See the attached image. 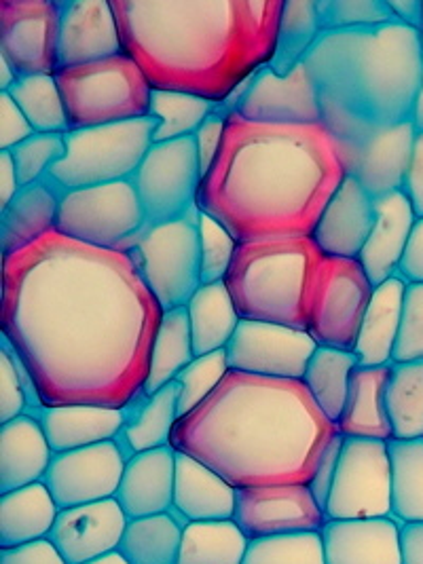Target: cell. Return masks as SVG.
<instances>
[{"label":"cell","mask_w":423,"mask_h":564,"mask_svg":"<svg viewBox=\"0 0 423 564\" xmlns=\"http://www.w3.org/2000/svg\"><path fill=\"white\" fill-rule=\"evenodd\" d=\"M319 257L312 237L238 243L225 285L239 317L305 330V290Z\"/></svg>","instance_id":"6"},{"label":"cell","mask_w":423,"mask_h":564,"mask_svg":"<svg viewBox=\"0 0 423 564\" xmlns=\"http://www.w3.org/2000/svg\"><path fill=\"white\" fill-rule=\"evenodd\" d=\"M402 564H423V522H406L400 527Z\"/></svg>","instance_id":"57"},{"label":"cell","mask_w":423,"mask_h":564,"mask_svg":"<svg viewBox=\"0 0 423 564\" xmlns=\"http://www.w3.org/2000/svg\"><path fill=\"white\" fill-rule=\"evenodd\" d=\"M59 508L45 482L18 488L0 497V547H18L50 539Z\"/></svg>","instance_id":"32"},{"label":"cell","mask_w":423,"mask_h":564,"mask_svg":"<svg viewBox=\"0 0 423 564\" xmlns=\"http://www.w3.org/2000/svg\"><path fill=\"white\" fill-rule=\"evenodd\" d=\"M392 516L402 524L423 522V437L390 440Z\"/></svg>","instance_id":"41"},{"label":"cell","mask_w":423,"mask_h":564,"mask_svg":"<svg viewBox=\"0 0 423 564\" xmlns=\"http://www.w3.org/2000/svg\"><path fill=\"white\" fill-rule=\"evenodd\" d=\"M241 564H326L319 533L250 541Z\"/></svg>","instance_id":"46"},{"label":"cell","mask_w":423,"mask_h":564,"mask_svg":"<svg viewBox=\"0 0 423 564\" xmlns=\"http://www.w3.org/2000/svg\"><path fill=\"white\" fill-rule=\"evenodd\" d=\"M236 495L225 478L185 453H176L174 510L188 522L234 520Z\"/></svg>","instance_id":"28"},{"label":"cell","mask_w":423,"mask_h":564,"mask_svg":"<svg viewBox=\"0 0 423 564\" xmlns=\"http://www.w3.org/2000/svg\"><path fill=\"white\" fill-rule=\"evenodd\" d=\"M183 529L170 512L130 520L117 552L130 564H178Z\"/></svg>","instance_id":"37"},{"label":"cell","mask_w":423,"mask_h":564,"mask_svg":"<svg viewBox=\"0 0 423 564\" xmlns=\"http://www.w3.org/2000/svg\"><path fill=\"white\" fill-rule=\"evenodd\" d=\"M392 372L388 366H358L349 379L344 412L337 432L344 437L392 440V427L386 411V387Z\"/></svg>","instance_id":"29"},{"label":"cell","mask_w":423,"mask_h":564,"mask_svg":"<svg viewBox=\"0 0 423 564\" xmlns=\"http://www.w3.org/2000/svg\"><path fill=\"white\" fill-rule=\"evenodd\" d=\"M20 191H22V184H20V176L11 153L0 151V209L9 206Z\"/></svg>","instance_id":"58"},{"label":"cell","mask_w":423,"mask_h":564,"mask_svg":"<svg viewBox=\"0 0 423 564\" xmlns=\"http://www.w3.org/2000/svg\"><path fill=\"white\" fill-rule=\"evenodd\" d=\"M319 538L326 564H402L400 527L392 518L326 520Z\"/></svg>","instance_id":"23"},{"label":"cell","mask_w":423,"mask_h":564,"mask_svg":"<svg viewBox=\"0 0 423 564\" xmlns=\"http://www.w3.org/2000/svg\"><path fill=\"white\" fill-rule=\"evenodd\" d=\"M36 133H68V115L55 75L20 77L7 91Z\"/></svg>","instance_id":"43"},{"label":"cell","mask_w":423,"mask_h":564,"mask_svg":"<svg viewBox=\"0 0 423 564\" xmlns=\"http://www.w3.org/2000/svg\"><path fill=\"white\" fill-rule=\"evenodd\" d=\"M322 32L398 24L386 0H316Z\"/></svg>","instance_id":"44"},{"label":"cell","mask_w":423,"mask_h":564,"mask_svg":"<svg viewBox=\"0 0 423 564\" xmlns=\"http://www.w3.org/2000/svg\"><path fill=\"white\" fill-rule=\"evenodd\" d=\"M55 80L66 106L70 131L149 117L153 87L128 53L59 68Z\"/></svg>","instance_id":"7"},{"label":"cell","mask_w":423,"mask_h":564,"mask_svg":"<svg viewBox=\"0 0 423 564\" xmlns=\"http://www.w3.org/2000/svg\"><path fill=\"white\" fill-rule=\"evenodd\" d=\"M231 372L227 351H214L206 356H197L185 370L178 375L174 386L178 389V414L181 419L195 411L202 402H206L212 391L223 383V379Z\"/></svg>","instance_id":"45"},{"label":"cell","mask_w":423,"mask_h":564,"mask_svg":"<svg viewBox=\"0 0 423 564\" xmlns=\"http://www.w3.org/2000/svg\"><path fill=\"white\" fill-rule=\"evenodd\" d=\"M185 311L195 356L225 351L241 324L225 282L202 283Z\"/></svg>","instance_id":"33"},{"label":"cell","mask_w":423,"mask_h":564,"mask_svg":"<svg viewBox=\"0 0 423 564\" xmlns=\"http://www.w3.org/2000/svg\"><path fill=\"white\" fill-rule=\"evenodd\" d=\"M423 361V283H406L392 364Z\"/></svg>","instance_id":"50"},{"label":"cell","mask_w":423,"mask_h":564,"mask_svg":"<svg viewBox=\"0 0 423 564\" xmlns=\"http://www.w3.org/2000/svg\"><path fill=\"white\" fill-rule=\"evenodd\" d=\"M324 516L326 520H369L392 516V467L388 442L344 437Z\"/></svg>","instance_id":"12"},{"label":"cell","mask_w":423,"mask_h":564,"mask_svg":"<svg viewBox=\"0 0 423 564\" xmlns=\"http://www.w3.org/2000/svg\"><path fill=\"white\" fill-rule=\"evenodd\" d=\"M341 448H344V436L337 432L333 440L328 442V446L324 448L322 457L316 465V471H314V478L307 487L312 488L314 497H316L317 503L326 506L328 501V495H330V488L335 482V474H337V465H339V457H341Z\"/></svg>","instance_id":"53"},{"label":"cell","mask_w":423,"mask_h":564,"mask_svg":"<svg viewBox=\"0 0 423 564\" xmlns=\"http://www.w3.org/2000/svg\"><path fill=\"white\" fill-rule=\"evenodd\" d=\"M59 43V0H2L0 57L18 77L55 75Z\"/></svg>","instance_id":"15"},{"label":"cell","mask_w":423,"mask_h":564,"mask_svg":"<svg viewBox=\"0 0 423 564\" xmlns=\"http://www.w3.org/2000/svg\"><path fill=\"white\" fill-rule=\"evenodd\" d=\"M39 400L28 381L26 372L7 343L0 347V425L9 423L30 409H36Z\"/></svg>","instance_id":"49"},{"label":"cell","mask_w":423,"mask_h":564,"mask_svg":"<svg viewBox=\"0 0 423 564\" xmlns=\"http://www.w3.org/2000/svg\"><path fill=\"white\" fill-rule=\"evenodd\" d=\"M28 412L41 421L55 455L119 440L128 423V409L36 406Z\"/></svg>","instance_id":"27"},{"label":"cell","mask_w":423,"mask_h":564,"mask_svg":"<svg viewBox=\"0 0 423 564\" xmlns=\"http://www.w3.org/2000/svg\"><path fill=\"white\" fill-rule=\"evenodd\" d=\"M398 275L406 283H423V218H417Z\"/></svg>","instance_id":"56"},{"label":"cell","mask_w":423,"mask_h":564,"mask_svg":"<svg viewBox=\"0 0 423 564\" xmlns=\"http://www.w3.org/2000/svg\"><path fill=\"white\" fill-rule=\"evenodd\" d=\"M132 258L142 282L163 311L186 307L202 285L199 207L178 220L144 225L119 250Z\"/></svg>","instance_id":"9"},{"label":"cell","mask_w":423,"mask_h":564,"mask_svg":"<svg viewBox=\"0 0 423 564\" xmlns=\"http://www.w3.org/2000/svg\"><path fill=\"white\" fill-rule=\"evenodd\" d=\"M335 434L337 425L301 381L231 370L206 402L178 419L170 446L239 490L310 485Z\"/></svg>","instance_id":"4"},{"label":"cell","mask_w":423,"mask_h":564,"mask_svg":"<svg viewBox=\"0 0 423 564\" xmlns=\"http://www.w3.org/2000/svg\"><path fill=\"white\" fill-rule=\"evenodd\" d=\"M238 239L216 218L199 209V257L202 283L225 282L238 252Z\"/></svg>","instance_id":"47"},{"label":"cell","mask_w":423,"mask_h":564,"mask_svg":"<svg viewBox=\"0 0 423 564\" xmlns=\"http://www.w3.org/2000/svg\"><path fill=\"white\" fill-rule=\"evenodd\" d=\"M417 129L413 121L381 129L358 144H337L345 176L356 180L372 199L402 191Z\"/></svg>","instance_id":"19"},{"label":"cell","mask_w":423,"mask_h":564,"mask_svg":"<svg viewBox=\"0 0 423 564\" xmlns=\"http://www.w3.org/2000/svg\"><path fill=\"white\" fill-rule=\"evenodd\" d=\"M151 117L66 133V154L47 176L57 193L132 180L153 147Z\"/></svg>","instance_id":"8"},{"label":"cell","mask_w":423,"mask_h":564,"mask_svg":"<svg viewBox=\"0 0 423 564\" xmlns=\"http://www.w3.org/2000/svg\"><path fill=\"white\" fill-rule=\"evenodd\" d=\"M324 510L307 485L239 488L234 522L248 541L319 533Z\"/></svg>","instance_id":"16"},{"label":"cell","mask_w":423,"mask_h":564,"mask_svg":"<svg viewBox=\"0 0 423 564\" xmlns=\"http://www.w3.org/2000/svg\"><path fill=\"white\" fill-rule=\"evenodd\" d=\"M225 351L234 372L280 381H303L307 364L317 351V343L299 328L241 319L238 333Z\"/></svg>","instance_id":"14"},{"label":"cell","mask_w":423,"mask_h":564,"mask_svg":"<svg viewBox=\"0 0 423 564\" xmlns=\"http://www.w3.org/2000/svg\"><path fill=\"white\" fill-rule=\"evenodd\" d=\"M344 180L335 138L324 126H259L229 115L197 207L239 243L312 237Z\"/></svg>","instance_id":"2"},{"label":"cell","mask_w":423,"mask_h":564,"mask_svg":"<svg viewBox=\"0 0 423 564\" xmlns=\"http://www.w3.org/2000/svg\"><path fill=\"white\" fill-rule=\"evenodd\" d=\"M121 53V30L108 0H59L57 70Z\"/></svg>","instance_id":"20"},{"label":"cell","mask_w":423,"mask_h":564,"mask_svg":"<svg viewBox=\"0 0 423 564\" xmlns=\"http://www.w3.org/2000/svg\"><path fill=\"white\" fill-rule=\"evenodd\" d=\"M234 115L259 126H322L316 83L305 64L286 77L264 66L250 80Z\"/></svg>","instance_id":"18"},{"label":"cell","mask_w":423,"mask_h":564,"mask_svg":"<svg viewBox=\"0 0 423 564\" xmlns=\"http://www.w3.org/2000/svg\"><path fill=\"white\" fill-rule=\"evenodd\" d=\"M149 85L223 104L273 62L284 0H110Z\"/></svg>","instance_id":"3"},{"label":"cell","mask_w":423,"mask_h":564,"mask_svg":"<svg viewBox=\"0 0 423 564\" xmlns=\"http://www.w3.org/2000/svg\"><path fill=\"white\" fill-rule=\"evenodd\" d=\"M398 24L423 32V0H386Z\"/></svg>","instance_id":"59"},{"label":"cell","mask_w":423,"mask_h":564,"mask_svg":"<svg viewBox=\"0 0 423 564\" xmlns=\"http://www.w3.org/2000/svg\"><path fill=\"white\" fill-rule=\"evenodd\" d=\"M375 285L354 258H317L305 290V333L317 347L354 351Z\"/></svg>","instance_id":"10"},{"label":"cell","mask_w":423,"mask_h":564,"mask_svg":"<svg viewBox=\"0 0 423 564\" xmlns=\"http://www.w3.org/2000/svg\"><path fill=\"white\" fill-rule=\"evenodd\" d=\"M358 366L354 351L330 347H317L314 358L307 364L301 383L310 391L322 414L335 425L344 412L349 379Z\"/></svg>","instance_id":"36"},{"label":"cell","mask_w":423,"mask_h":564,"mask_svg":"<svg viewBox=\"0 0 423 564\" xmlns=\"http://www.w3.org/2000/svg\"><path fill=\"white\" fill-rule=\"evenodd\" d=\"M202 180L193 138L153 144L132 178L147 223H170L193 212Z\"/></svg>","instance_id":"13"},{"label":"cell","mask_w":423,"mask_h":564,"mask_svg":"<svg viewBox=\"0 0 423 564\" xmlns=\"http://www.w3.org/2000/svg\"><path fill=\"white\" fill-rule=\"evenodd\" d=\"M163 308L132 258L52 232L2 258L0 330L39 406L128 409Z\"/></svg>","instance_id":"1"},{"label":"cell","mask_w":423,"mask_h":564,"mask_svg":"<svg viewBox=\"0 0 423 564\" xmlns=\"http://www.w3.org/2000/svg\"><path fill=\"white\" fill-rule=\"evenodd\" d=\"M218 104L199 96L153 89L149 117L155 121L153 144L193 138Z\"/></svg>","instance_id":"42"},{"label":"cell","mask_w":423,"mask_h":564,"mask_svg":"<svg viewBox=\"0 0 423 564\" xmlns=\"http://www.w3.org/2000/svg\"><path fill=\"white\" fill-rule=\"evenodd\" d=\"M9 153L22 186L43 182L50 176L53 165L66 154V133H34Z\"/></svg>","instance_id":"48"},{"label":"cell","mask_w":423,"mask_h":564,"mask_svg":"<svg viewBox=\"0 0 423 564\" xmlns=\"http://www.w3.org/2000/svg\"><path fill=\"white\" fill-rule=\"evenodd\" d=\"M248 543L234 520L186 522L178 564H241Z\"/></svg>","instance_id":"38"},{"label":"cell","mask_w":423,"mask_h":564,"mask_svg":"<svg viewBox=\"0 0 423 564\" xmlns=\"http://www.w3.org/2000/svg\"><path fill=\"white\" fill-rule=\"evenodd\" d=\"M147 216L132 180L59 193L55 232L100 250H121Z\"/></svg>","instance_id":"11"},{"label":"cell","mask_w":423,"mask_h":564,"mask_svg":"<svg viewBox=\"0 0 423 564\" xmlns=\"http://www.w3.org/2000/svg\"><path fill=\"white\" fill-rule=\"evenodd\" d=\"M227 119H229V115H225L216 106V110L212 112L210 117L204 121V126L197 129L195 135H193L195 151H197V159H199V167H202L204 176L208 174L214 159L220 153L225 129H227Z\"/></svg>","instance_id":"52"},{"label":"cell","mask_w":423,"mask_h":564,"mask_svg":"<svg viewBox=\"0 0 423 564\" xmlns=\"http://www.w3.org/2000/svg\"><path fill=\"white\" fill-rule=\"evenodd\" d=\"M322 34L316 0H284L275 55L269 68L280 77L291 75L305 62Z\"/></svg>","instance_id":"39"},{"label":"cell","mask_w":423,"mask_h":564,"mask_svg":"<svg viewBox=\"0 0 423 564\" xmlns=\"http://www.w3.org/2000/svg\"><path fill=\"white\" fill-rule=\"evenodd\" d=\"M18 73L13 70V66L0 57V91H9L15 83H18Z\"/></svg>","instance_id":"60"},{"label":"cell","mask_w":423,"mask_h":564,"mask_svg":"<svg viewBox=\"0 0 423 564\" xmlns=\"http://www.w3.org/2000/svg\"><path fill=\"white\" fill-rule=\"evenodd\" d=\"M174 471L176 451L172 446L138 453L128 459L115 495L128 520L167 513L174 508Z\"/></svg>","instance_id":"24"},{"label":"cell","mask_w":423,"mask_h":564,"mask_svg":"<svg viewBox=\"0 0 423 564\" xmlns=\"http://www.w3.org/2000/svg\"><path fill=\"white\" fill-rule=\"evenodd\" d=\"M377 207L369 193L349 176L317 218L312 239L324 257L358 260L375 227Z\"/></svg>","instance_id":"22"},{"label":"cell","mask_w":423,"mask_h":564,"mask_svg":"<svg viewBox=\"0 0 423 564\" xmlns=\"http://www.w3.org/2000/svg\"><path fill=\"white\" fill-rule=\"evenodd\" d=\"M59 193L47 180L22 186L13 202L0 209V254L11 257L55 232Z\"/></svg>","instance_id":"30"},{"label":"cell","mask_w":423,"mask_h":564,"mask_svg":"<svg viewBox=\"0 0 423 564\" xmlns=\"http://www.w3.org/2000/svg\"><path fill=\"white\" fill-rule=\"evenodd\" d=\"M128 516L117 499L59 510L50 541L68 564H87L119 550Z\"/></svg>","instance_id":"21"},{"label":"cell","mask_w":423,"mask_h":564,"mask_svg":"<svg viewBox=\"0 0 423 564\" xmlns=\"http://www.w3.org/2000/svg\"><path fill=\"white\" fill-rule=\"evenodd\" d=\"M406 282L397 275L375 285L369 307L360 324L354 356L360 366H388L394 358Z\"/></svg>","instance_id":"31"},{"label":"cell","mask_w":423,"mask_h":564,"mask_svg":"<svg viewBox=\"0 0 423 564\" xmlns=\"http://www.w3.org/2000/svg\"><path fill=\"white\" fill-rule=\"evenodd\" d=\"M413 126L417 131H423V77L417 100H415V110H413Z\"/></svg>","instance_id":"61"},{"label":"cell","mask_w":423,"mask_h":564,"mask_svg":"<svg viewBox=\"0 0 423 564\" xmlns=\"http://www.w3.org/2000/svg\"><path fill=\"white\" fill-rule=\"evenodd\" d=\"M303 64L316 83L322 126L337 144H358L413 121L423 32L402 24L324 32Z\"/></svg>","instance_id":"5"},{"label":"cell","mask_w":423,"mask_h":564,"mask_svg":"<svg viewBox=\"0 0 423 564\" xmlns=\"http://www.w3.org/2000/svg\"><path fill=\"white\" fill-rule=\"evenodd\" d=\"M55 453L41 421L26 412L0 425V492L43 482Z\"/></svg>","instance_id":"26"},{"label":"cell","mask_w":423,"mask_h":564,"mask_svg":"<svg viewBox=\"0 0 423 564\" xmlns=\"http://www.w3.org/2000/svg\"><path fill=\"white\" fill-rule=\"evenodd\" d=\"M36 131L28 123L26 115L7 91H0V151L9 153L24 144Z\"/></svg>","instance_id":"51"},{"label":"cell","mask_w":423,"mask_h":564,"mask_svg":"<svg viewBox=\"0 0 423 564\" xmlns=\"http://www.w3.org/2000/svg\"><path fill=\"white\" fill-rule=\"evenodd\" d=\"M402 193L413 207L415 216L423 218V131H417L409 172L402 184Z\"/></svg>","instance_id":"55"},{"label":"cell","mask_w":423,"mask_h":564,"mask_svg":"<svg viewBox=\"0 0 423 564\" xmlns=\"http://www.w3.org/2000/svg\"><path fill=\"white\" fill-rule=\"evenodd\" d=\"M195 358L185 307L163 311L142 391L153 395L163 387L172 386Z\"/></svg>","instance_id":"35"},{"label":"cell","mask_w":423,"mask_h":564,"mask_svg":"<svg viewBox=\"0 0 423 564\" xmlns=\"http://www.w3.org/2000/svg\"><path fill=\"white\" fill-rule=\"evenodd\" d=\"M128 455L119 440L53 457L45 485L59 510L115 499Z\"/></svg>","instance_id":"17"},{"label":"cell","mask_w":423,"mask_h":564,"mask_svg":"<svg viewBox=\"0 0 423 564\" xmlns=\"http://www.w3.org/2000/svg\"><path fill=\"white\" fill-rule=\"evenodd\" d=\"M87 564H130L119 552H112V554H106L102 558H98V561H91V563Z\"/></svg>","instance_id":"62"},{"label":"cell","mask_w":423,"mask_h":564,"mask_svg":"<svg viewBox=\"0 0 423 564\" xmlns=\"http://www.w3.org/2000/svg\"><path fill=\"white\" fill-rule=\"evenodd\" d=\"M392 440L423 437V361L392 364L386 387Z\"/></svg>","instance_id":"40"},{"label":"cell","mask_w":423,"mask_h":564,"mask_svg":"<svg viewBox=\"0 0 423 564\" xmlns=\"http://www.w3.org/2000/svg\"><path fill=\"white\" fill-rule=\"evenodd\" d=\"M178 419V389L174 383L163 387L153 395L140 391L128 406V423L119 437L123 440V446L130 448V457L163 448L172 444Z\"/></svg>","instance_id":"34"},{"label":"cell","mask_w":423,"mask_h":564,"mask_svg":"<svg viewBox=\"0 0 423 564\" xmlns=\"http://www.w3.org/2000/svg\"><path fill=\"white\" fill-rule=\"evenodd\" d=\"M0 564H68L50 539H39L0 552Z\"/></svg>","instance_id":"54"},{"label":"cell","mask_w":423,"mask_h":564,"mask_svg":"<svg viewBox=\"0 0 423 564\" xmlns=\"http://www.w3.org/2000/svg\"><path fill=\"white\" fill-rule=\"evenodd\" d=\"M377 218L358 257L372 285L397 278L417 216L402 191L375 199Z\"/></svg>","instance_id":"25"}]
</instances>
